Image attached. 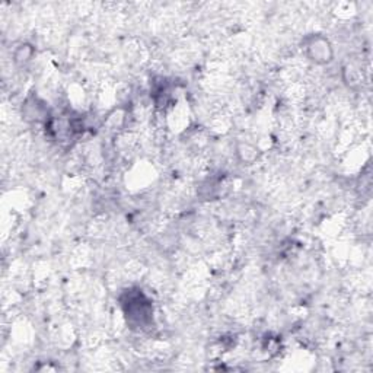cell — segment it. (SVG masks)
Wrapping results in <instances>:
<instances>
[{
	"mask_svg": "<svg viewBox=\"0 0 373 373\" xmlns=\"http://www.w3.org/2000/svg\"><path fill=\"white\" fill-rule=\"evenodd\" d=\"M307 56L316 64H325L332 60V47L328 40L323 37H312L305 45Z\"/></svg>",
	"mask_w": 373,
	"mask_h": 373,
	"instance_id": "1",
	"label": "cell"
}]
</instances>
